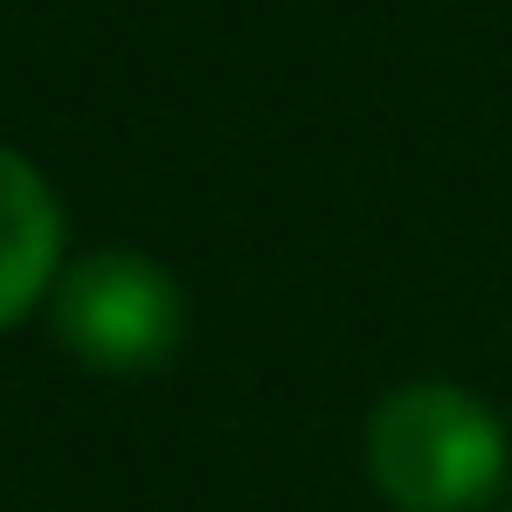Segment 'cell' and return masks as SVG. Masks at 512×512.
Returning <instances> with one entry per match:
<instances>
[{
	"label": "cell",
	"instance_id": "obj_1",
	"mask_svg": "<svg viewBox=\"0 0 512 512\" xmlns=\"http://www.w3.org/2000/svg\"><path fill=\"white\" fill-rule=\"evenodd\" d=\"M367 478L395 512H485L506 492V429L457 381H409L367 416Z\"/></svg>",
	"mask_w": 512,
	"mask_h": 512
},
{
	"label": "cell",
	"instance_id": "obj_2",
	"mask_svg": "<svg viewBox=\"0 0 512 512\" xmlns=\"http://www.w3.org/2000/svg\"><path fill=\"white\" fill-rule=\"evenodd\" d=\"M49 319L63 353L97 374H153L187 340V291L146 250H90L56 277Z\"/></svg>",
	"mask_w": 512,
	"mask_h": 512
},
{
	"label": "cell",
	"instance_id": "obj_3",
	"mask_svg": "<svg viewBox=\"0 0 512 512\" xmlns=\"http://www.w3.org/2000/svg\"><path fill=\"white\" fill-rule=\"evenodd\" d=\"M63 277V201L35 160L0 146V333L28 319Z\"/></svg>",
	"mask_w": 512,
	"mask_h": 512
}]
</instances>
